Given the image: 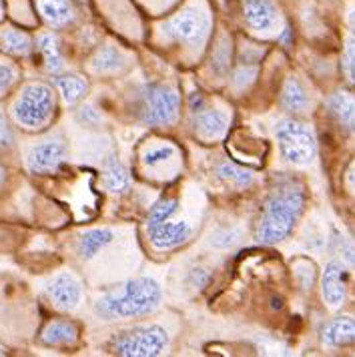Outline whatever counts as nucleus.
I'll list each match as a JSON object with an SVG mask.
<instances>
[{
	"label": "nucleus",
	"instance_id": "nucleus-35",
	"mask_svg": "<svg viewBox=\"0 0 355 357\" xmlns=\"http://www.w3.org/2000/svg\"><path fill=\"white\" fill-rule=\"evenodd\" d=\"M347 183H349V187L355 191V165L347 171Z\"/></svg>",
	"mask_w": 355,
	"mask_h": 357
},
{
	"label": "nucleus",
	"instance_id": "nucleus-16",
	"mask_svg": "<svg viewBox=\"0 0 355 357\" xmlns=\"http://www.w3.org/2000/svg\"><path fill=\"white\" fill-rule=\"evenodd\" d=\"M40 340L47 345H73L79 340V327L73 324V321H66V319H56V321H50L43 333H40Z\"/></svg>",
	"mask_w": 355,
	"mask_h": 357
},
{
	"label": "nucleus",
	"instance_id": "nucleus-33",
	"mask_svg": "<svg viewBox=\"0 0 355 357\" xmlns=\"http://www.w3.org/2000/svg\"><path fill=\"white\" fill-rule=\"evenodd\" d=\"M338 251H339V255H341V259L345 261L347 265L355 267V245L354 243H349V241H345L343 237H339Z\"/></svg>",
	"mask_w": 355,
	"mask_h": 357
},
{
	"label": "nucleus",
	"instance_id": "nucleus-18",
	"mask_svg": "<svg viewBox=\"0 0 355 357\" xmlns=\"http://www.w3.org/2000/svg\"><path fill=\"white\" fill-rule=\"evenodd\" d=\"M111 241H113V231H109V229L86 231V233H82L81 239H79V253H81L82 259H91Z\"/></svg>",
	"mask_w": 355,
	"mask_h": 357
},
{
	"label": "nucleus",
	"instance_id": "nucleus-38",
	"mask_svg": "<svg viewBox=\"0 0 355 357\" xmlns=\"http://www.w3.org/2000/svg\"><path fill=\"white\" fill-rule=\"evenodd\" d=\"M2 15H4V2L0 0V18H2Z\"/></svg>",
	"mask_w": 355,
	"mask_h": 357
},
{
	"label": "nucleus",
	"instance_id": "nucleus-37",
	"mask_svg": "<svg viewBox=\"0 0 355 357\" xmlns=\"http://www.w3.org/2000/svg\"><path fill=\"white\" fill-rule=\"evenodd\" d=\"M4 177H6V173H4V169H2V165H0V187H2V183H4Z\"/></svg>",
	"mask_w": 355,
	"mask_h": 357
},
{
	"label": "nucleus",
	"instance_id": "nucleus-28",
	"mask_svg": "<svg viewBox=\"0 0 355 357\" xmlns=\"http://www.w3.org/2000/svg\"><path fill=\"white\" fill-rule=\"evenodd\" d=\"M173 155H175V149H173V146H153V149H149L145 155H143V162H145V167H157V165H161V162L169 161Z\"/></svg>",
	"mask_w": 355,
	"mask_h": 357
},
{
	"label": "nucleus",
	"instance_id": "nucleus-15",
	"mask_svg": "<svg viewBox=\"0 0 355 357\" xmlns=\"http://www.w3.org/2000/svg\"><path fill=\"white\" fill-rule=\"evenodd\" d=\"M322 340L325 345H352L355 343V319L354 317H338L323 327Z\"/></svg>",
	"mask_w": 355,
	"mask_h": 357
},
{
	"label": "nucleus",
	"instance_id": "nucleus-12",
	"mask_svg": "<svg viewBox=\"0 0 355 357\" xmlns=\"http://www.w3.org/2000/svg\"><path fill=\"white\" fill-rule=\"evenodd\" d=\"M345 269L338 261H331L325 271H323L322 279V291L323 299L329 307H339L345 301Z\"/></svg>",
	"mask_w": 355,
	"mask_h": 357
},
{
	"label": "nucleus",
	"instance_id": "nucleus-7",
	"mask_svg": "<svg viewBox=\"0 0 355 357\" xmlns=\"http://www.w3.org/2000/svg\"><path fill=\"white\" fill-rule=\"evenodd\" d=\"M165 33L171 38L187 43V45H199L205 36V17L197 8H187L165 22Z\"/></svg>",
	"mask_w": 355,
	"mask_h": 357
},
{
	"label": "nucleus",
	"instance_id": "nucleus-5",
	"mask_svg": "<svg viewBox=\"0 0 355 357\" xmlns=\"http://www.w3.org/2000/svg\"><path fill=\"white\" fill-rule=\"evenodd\" d=\"M181 109V98L173 86L151 84L139 95V116L151 127L169 125L177 119Z\"/></svg>",
	"mask_w": 355,
	"mask_h": 357
},
{
	"label": "nucleus",
	"instance_id": "nucleus-22",
	"mask_svg": "<svg viewBox=\"0 0 355 357\" xmlns=\"http://www.w3.org/2000/svg\"><path fill=\"white\" fill-rule=\"evenodd\" d=\"M125 66V56L114 47H103L91 61V68L95 73H116Z\"/></svg>",
	"mask_w": 355,
	"mask_h": 357
},
{
	"label": "nucleus",
	"instance_id": "nucleus-27",
	"mask_svg": "<svg viewBox=\"0 0 355 357\" xmlns=\"http://www.w3.org/2000/svg\"><path fill=\"white\" fill-rule=\"evenodd\" d=\"M213 70H215V75H225L227 68L231 65V43H229V38H225L223 43L219 40V45H217V49H215V54H213Z\"/></svg>",
	"mask_w": 355,
	"mask_h": 357
},
{
	"label": "nucleus",
	"instance_id": "nucleus-31",
	"mask_svg": "<svg viewBox=\"0 0 355 357\" xmlns=\"http://www.w3.org/2000/svg\"><path fill=\"white\" fill-rule=\"evenodd\" d=\"M18 79V70L10 65H0V95L6 93Z\"/></svg>",
	"mask_w": 355,
	"mask_h": 357
},
{
	"label": "nucleus",
	"instance_id": "nucleus-11",
	"mask_svg": "<svg viewBox=\"0 0 355 357\" xmlns=\"http://www.w3.org/2000/svg\"><path fill=\"white\" fill-rule=\"evenodd\" d=\"M243 13L247 24L257 33L275 31L279 24V10L273 0H243Z\"/></svg>",
	"mask_w": 355,
	"mask_h": 357
},
{
	"label": "nucleus",
	"instance_id": "nucleus-1",
	"mask_svg": "<svg viewBox=\"0 0 355 357\" xmlns=\"http://www.w3.org/2000/svg\"><path fill=\"white\" fill-rule=\"evenodd\" d=\"M161 287L151 277L130 279L125 285L105 293L97 301V313L105 319L141 317L159 307Z\"/></svg>",
	"mask_w": 355,
	"mask_h": 357
},
{
	"label": "nucleus",
	"instance_id": "nucleus-34",
	"mask_svg": "<svg viewBox=\"0 0 355 357\" xmlns=\"http://www.w3.org/2000/svg\"><path fill=\"white\" fill-rule=\"evenodd\" d=\"M10 145H13V130L8 127L4 114L0 113V151L8 149Z\"/></svg>",
	"mask_w": 355,
	"mask_h": 357
},
{
	"label": "nucleus",
	"instance_id": "nucleus-21",
	"mask_svg": "<svg viewBox=\"0 0 355 357\" xmlns=\"http://www.w3.org/2000/svg\"><path fill=\"white\" fill-rule=\"evenodd\" d=\"M54 82H56L61 95L65 98V102H68V105H77L89 91L86 81L82 77H77V75H63Z\"/></svg>",
	"mask_w": 355,
	"mask_h": 357
},
{
	"label": "nucleus",
	"instance_id": "nucleus-26",
	"mask_svg": "<svg viewBox=\"0 0 355 357\" xmlns=\"http://www.w3.org/2000/svg\"><path fill=\"white\" fill-rule=\"evenodd\" d=\"M177 211V201L175 199H161L157 201L151 211H149V217H146V227L151 225H157V223H163L167 219H171V215Z\"/></svg>",
	"mask_w": 355,
	"mask_h": 357
},
{
	"label": "nucleus",
	"instance_id": "nucleus-23",
	"mask_svg": "<svg viewBox=\"0 0 355 357\" xmlns=\"http://www.w3.org/2000/svg\"><path fill=\"white\" fill-rule=\"evenodd\" d=\"M38 50L45 59V65L49 68L50 73H59L63 70V56H61V49H59V43H56V36L54 34H43L38 36Z\"/></svg>",
	"mask_w": 355,
	"mask_h": 357
},
{
	"label": "nucleus",
	"instance_id": "nucleus-2",
	"mask_svg": "<svg viewBox=\"0 0 355 357\" xmlns=\"http://www.w3.org/2000/svg\"><path fill=\"white\" fill-rule=\"evenodd\" d=\"M305 197L299 187H283L265 201L257 225L261 243H277L289 235L303 211Z\"/></svg>",
	"mask_w": 355,
	"mask_h": 357
},
{
	"label": "nucleus",
	"instance_id": "nucleus-8",
	"mask_svg": "<svg viewBox=\"0 0 355 357\" xmlns=\"http://www.w3.org/2000/svg\"><path fill=\"white\" fill-rule=\"evenodd\" d=\"M45 293H47V297H49L50 303L54 307L70 311V309H75L81 303V281L73 273H59L47 283Z\"/></svg>",
	"mask_w": 355,
	"mask_h": 357
},
{
	"label": "nucleus",
	"instance_id": "nucleus-3",
	"mask_svg": "<svg viewBox=\"0 0 355 357\" xmlns=\"http://www.w3.org/2000/svg\"><path fill=\"white\" fill-rule=\"evenodd\" d=\"M54 107L56 102L52 89L43 82H33L22 89L20 97L13 107V114L20 127L38 130L49 125L54 114Z\"/></svg>",
	"mask_w": 355,
	"mask_h": 357
},
{
	"label": "nucleus",
	"instance_id": "nucleus-19",
	"mask_svg": "<svg viewBox=\"0 0 355 357\" xmlns=\"http://www.w3.org/2000/svg\"><path fill=\"white\" fill-rule=\"evenodd\" d=\"M281 102L283 107L291 111V113H301L309 107V95H307L305 86L297 79H287L285 86H283V93H281Z\"/></svg>",
	"mask_w": 355,
	"mask_h": 357
},
{
	"label": "nucleus",
	"instance_id": "nucleus-24",
	"mask_svg": "<svg viewBox=\"0 0 355 357\" xmlns=\"http://www.w3.org/2000/svg\"><path fill=\"white\" fill-rule=\"evenodd\" d=\"M0 43H2V49L10 54H29L33 49V40L31 36L18 29H6L0 34Z\"/></svg>",
	"mask_w": 355,
	"mask_h": 357
},
{
	"label": "nucleus",
	"instance_id": "nucleus-6",
	"mask_svg": "<svg viewBox=\"0 0 355 357\" xmlns=\"http://www.w3.org/2000/svg\"><path fill=\"white\" fill-rule=\"evenodd\" d=\"M277 141L281 146L283 157L291 165H309L315 157V139L313 132L307 129L303 123L295 121V119H285L277 125L275 129Z\"/></svg>",
	"mask_w": 355,
	"mask_h": 357
},
{
	"label": "nucleus",
	"instance_id": "nucleus-29",
	"mask_svg": "<svg viewBox=\"0 0 355 357\" xmlns=\"http://www.w3.org/2000/svg\"><path fill=\"white\" fill-rule=\"evenodd\" d=\"M241 229H221V231H217V233L211 237V245H213V247H219V249H227V247H233V245L237 243V241L241 239Z\"/></svg>",
	"mask_w": 355,
	"mask_h": 357
},
{
	"label": "nucleus",
	"instance_id": "nucleus-10",
	"mask_svg": "<svg viewBox=\"0 0 355 357\" xmlns=\"http://www.w3.org/2000/svg\"><path fill=\"white\" fill-rule=\"evenodd\" d=\"M146 233H149V239H151V245L155 249H173L177 245H183L193 233V229L189 223L185 221H175L171 223L169 219L163 221V223H157V225H151L146 227Z\"/></svg>",
	"mask_w": 355,
	"mask_h": 357
},
{
	"label": "nucleus",
	"instance_id": "nucleus-25",
	"mask_svg": "<svg viewBox=\"0 0 355 357\" xmlns=\"http://www.w3.org/2000/svg\"><path fill=\"white\" fill-rule=\"evenodd\" d=\"M217 175H219V178H223V181H231L237 187H247V185H251L255 181V175L251 171L241 169V167H237L233 162H221L217 167Z\"/></svg>",
	"mask_w": 355,
	"mask_h": 357
},
{
	"label": "nucleus",
	"instance_id": "nucleus-4",
	"mask_svg": "<svg viewBox=\"0 0 355 357\" xmlns=\"http://www.w3.org/2000/svg\"><path fill=\"white\" fill-rule=\"evenodd\" d=\"M169 345V335L159 325L133 327L119 333L111 341V349L116 356L125 357H155L161 356Z\"/></svg>",
	"mask_w": 355,
	"mask_h": 357
},
{
	"label": "nucleus",
	"instance_id": "nucleus-32",
	"mask_svg": "<svg viewBox=\"0 0 355 357\" xmlns=\"http://www.w3.org/2000/svg\"><path fill=\"white\" fill-rule=\"evenodd\" d=\"M253 77H255V68L249 65H243L237 68V73H235V86H239V89H245L247 84H251L253 82Z\"/></svg>",
	"mask_w": 355,
	"mask_h": 357
},
{
	"label": "nucleus",
	"instance_id": "nucleus-36",
	"mask_svg": "<svg viewBox=\"0 0 355 357\" xmlns=\"http://www.w3.org/2000/svg\"><path fill=\"white\" fill-rule=\"evenodd\" d=\"M349 26L355 31V8L349 13Z\"/></svg>",
	"mask_w": 355,
	"mask_h": 357
},
{
	"label": "nucleus",
	"instance_id": "nucleus-13",
	"mask_svg": "<svg viewBox=\"0 0 355 357\" xmlns=\"http://www.w3.org/2000/svg\"><path fill=\"white\" fill-rule=\"evenodd\" d=\"M231 116L219 109H197L193 116L195 132L201 139H219L229 127Z\"/></svg>",
	"mask_w": 355,
	"mask_h": 357
},
{
	"label": "nucleus",
	"instance_id": "nucleus-9",
	"mask_svg": "<svg viewBox=\"0 0 355 357\" xmlns=\"http://www.w3.org/2000/svg\"><path fill=\"white\" fill-rule=\"evenodd\" d=\"M66 159V146L61 141H45L36 145L27 157V167L31 173H52Z\"/></svg>",
	"mask_w": 355,
	"mask_h": 357
},
{
	"label": "nucleus",
	"instance_id": "nucleus-14",
	"mask_svg": "<svg viewBox=\"0 0 355 357\" xmlns=\"http://www.w3.org/2000/svg\"><path fill=\"white\" fill-rule=\"evenodd\" d=\"M327 109L341 129L355 132V97L349 93H335L327 100Z\"/></svg>",
	"mask_w": 355,
	"mask_h": 357
},
{
	"label": "nucleus",
	"instance_id": "nucleus-20",
	"mask_svg": "<svg viewBox=\"0 0 355 357\" xmlns=\"http://www.w3.org/2000/svg\"><path fill=\"white\" fill-rule=\"evenodd\" d=\"M105 185L113 193H125L130 187L129 169L114 157L105 165Z\"/></svg>",
	"mask_w": 355,
	"mask_h": 357
},
{
	"label": "nucleus",
	"instance_id": "nucleus-17",
	"mask_svg": "<svg viewBox=\"0 0 355 357\" xmlns=\"http://www.w3.org/2000/svg\"><path fill=\"white\" fill-rule=\"evenodd\" d=\"M38 13L50 26H65L75 18L70 0H38Z\"/></svg>",
	"mask_w": 355,
	"mask_h": 357
},
{
	"label": "nucleus",
	"instance_id": "nucleus-30",
	"mask_svg": "<svg viewBox=\"0 0 355 357\" xmlns=\"http://www.w3.org/2000/svg\"><path fill=\"white\" fill-rule=\"evenodd\" d=\"M343 66H345V75L349 77V81L355 84V36L347 38L345 45V56H343Z\"/></svg>",
	"mask_w": 355,
	"mask_h": 357
},
{
	"label": "nucleus",
	"instance_id": "nucleus-39",
	"mask_svg": "<svg viewBox=\"0 0 355 357\" xmlns=\"http://www.w3.org/2000/svg\"><path fill=\"white\" fill-rule=\"evenodd\" d=\"M2 354H4V351H2V347H0V356H2Z\"/></svg>",
	"mask_w": 355,
	"mask_h": 357
}]
</instances>
